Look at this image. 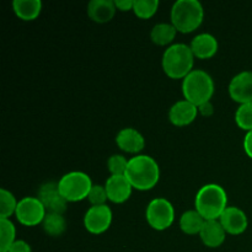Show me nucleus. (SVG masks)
<instances>
[{
	"mask_svg": "<svg viewBox=\"0 0 252 252\" xmlns=\"http://www.w3.org/2000/svg\"><path fill=\"white\" fill-rule=\"evenodd\" d=\"M182 94L185 100L198 107L211 101L214 95V80L211 74L202 69H193L182 80Z\"/></svg>",
	"mask_w": 252,
	"mask_h": 252,
	"instance_id": "39448f33",
	"label": "nucleus"
},
{
	"mask_svg": "<svg viewBox=\"0 0 252 252\" xmlns=\"http://www.w3.org/2000/svg\"><path fill=\"white\" fill-rule=\"evenodd\" d=\"M229 95L235 102H252V70H244L236 74L229 83Z\"/></svg>",
	"mask_w": 252,
	"mask_h": 252,
	"instance_id": "9b49d317",
	"label": "nucleus"
},
{
	"mask_svg": "<svg viewBox=\"0 0 252 252\" xmlns=\"http://www.w3.org/2000/svg\"><path fill=\"white\" fill-rule=\"evenodd\" d=\"M244 150H245L246 155L252 159V130L246 132L245 137H244Z\"/></svg>",
	"mask_w": 252,
	"mask_h": 252,
	"instance_id": "7c9ffc66",
	"label": "nucleus"
},
{
	"mask_svg": "<svg viewBox=\"0 0 252 252\" xmlns=\"http://www.w3.org/2000/svg\"><path fill=\"white\" fill-rule=\"evenodd\" d=\"M228 208V194L218 184H207L198 189L194 198V209L206 220H219Z\"/></svg>",
	"mask_w": 252,
	"mask_h": 252,
	"instance_id": "f03ea898",
	"label": "nucleus"
},
{
	"mask_svg": "<svg viewBox=\"0 0 252 252\" xmlns=\"http://www.w3.org/2000/svg\"><path fill=\"white\" fill-rule=\"evenodd\" d=\"M16 228L10 219H0V252H7L16 241Z\"/></svg>",
	"mask_w": 252,
	"mask_h": 252,
	"instance_id": "5701e85b",
	"label": "nucleus"
},
{
	"mask_svg": "<svg viewBox=\"0 0 252 252\" xmlns=\"http://www.w3.org/2000/svg\"><path fill=\"white\" fill-rule=\"evenodd\" d=\"M198 113H201L204 117H211L214 113V106L212 103V101H208V102H204L202 105L198 106Z\"/></svg>",
	"mask_w": 252,
	"mask_h": 252,
	"instance_id": "c756f323",
	"label": "nucleus"
},
{
	"mask_svg": "<svg viewBox=\"0 0 252 252\" xmlns=\"http://www.w3.org/2000/svg\"><path fill=\"white\" fill-rule=\"evenodd\" d=\"M194 58L189 44L174 43L162 53V70L169 78L184 80L193 70Z\"/></svg>",
	"mask_w": 252,
	"mask_h": 252,
	"instance_id": "7ed1b4c3",
	"label": "nucleus"
},
{
	"mask_svg": "<svg viewBox=\"0 0 252 252\" xmlns=\"http://www.w3.org/2000/svg\"><path fill=\"white\" fill-rule=\"evenodd\" d=\"M128 161L129 159L122 154H113L108 158L107 167L111 175L120 176V175H126L128 167Z\"/></svg>",
	"mask_w": 252,
	"mask_h": 252,
	"instance_id": "bb28decb",
	"label": "nucleus"
},
{
	"mask_svg": "<svg viewBox=\"0 0 252 252\" xmlns=\"http://www.w3.org/2000/svg\"><path fill=\"white\" fill-rule=\"evenodd\" d=\"M204 223H206V219L196 209L184 212L180 218V228L187 235H197V234L199 235Z\"/></svg>",
	"mask_w": 252,
	"mask_h": 252,
	"instance_id": "aec40b11",
	"label": "nucleus"
},
{
	"mask_svg": "<svg viewBox=\"0 0 252 252\" xmlns=\"http://www.w3.org/2000/svg\"><path fill=\"white\" fill-rule=\"evenodd\" d=\"M219 221L225 229L226 234L240 235L248 229L249 219L245 212L239 207H228L219 218Z\"/></svg>",
	"mask_w": 252,
	"mask_h": 252,
	"instance_id": "f8f14e48",
	"label": "nucleus"
},
{
	"mask_svg": "<svg viewBox=\"0 0 252 252\" xmlns=\"http://www.w3.org/2000/svg\"><path fill=\"white\" fill-rule=\"evenodd\" d=\"M159 0H134L133 12L139 19H150L159 9Z\"/></svg>",
	"mask_w": 252,
	"mask_h": 252,
	"instance_id": "393cba45",
	"label": "nucleus"
},
{
	"mask_svg": "<svg viewBox=\"0 0 252 252\" xmlns=\"http://www.w3.org/2000/svg\"><path fill=\"white\" fill-rule=\"evenodd\" d=\"M88 199L91 203V206H102V204H106V201L108 199V197L105 186L94 185L90 193H89Z\"/></svg>",
	"mask_w": 252,
	"mask_h": 252,
	"instance_id": "cd10ccee",
	"label": "nucleus"
},
{
	"mask_svg": "<svg viewBox=\"0 0 252 252\" xmlns=\"http://www.w3.org/2000/svg\"><path fill=\"white\" fill-rule=\"evenodd\" d=\"M19 201L12 194V192L7 189H0V219H10L12 214H15Z\"/></svg>",
	"mask_w": 252,
	"mask_h": 252,
	"instance_id": "b1692460",
	"label": "nucleus"
},
{
	"mask_svg": "<svg viewBox=\"0 0 252 252\" xmlns=\"http://www.w3.org/2000/svg\"><path fill=\"white\" fill-rule=\"evenodd\" d=\"M7 252H32V249L25 240H16Z\"/></svg>",
	"mask_w": 252,
	"mask_h": 252,
	"instance_id": "c85d7f7f",
	"label": "nucleus"
},
{
	"mask_svg": "<svg viewBox=\"0 0 252 252\" xmlns=\"http://www.w3.org/2000/svg\"><path fill=\"white\" fill-rule=\"evenodd\" d=\"M192 53L198 59H209L214 57L218 52L219 43L216 36L208 32H202L193 37L189 43Z\"/></svg>",
	"mask_w": 252,
	"mask_h": 252,
	"instance_id": "dca6fc26",
	"label": "nucleus"
},
{
	"mask_svg": "<svg viewBox=\"0 0 252 252\" xmlns=\"http://www.w3.org/2000/svg\"><path fill=\"white\" fill-rule=\"evenodd\" d=\"M116 7L121 11H128L132 10L133 11V5H134V0H115Z\"/></svg>",
	"mask_w": 252,
	"mask_h": 252,
	"instance_id": "2f4dec72",
	"label": "nucleus"
},
{
	"mask_svg": "<svg viewBox=\"0 0 252 252\" xmlns=\"http://www.w3.org/2000/svg\"><path fill=\"white\" fill-rule=\"evenodd\" d=\"M235 122L243 130H252V102L243 103L236 108Z\"/></svg>",
	"mask_w": 252,
	"mask_h": 252,
	"instance_id": "a878e982",
	"label": "nucleus"
},
{
	"mask_svg": "<svg viewBox=\"0 0 252 252\" xmlns=\"http://www.w3.org/2000/svg\"><path fill=\"white\" fill-rule=\"evenodd\" d=\"M12 9L19 19L24 21H32L41 14L42 1L41 0H14Z\"/></svg>",
	"mask_w": 252,
	"mask_h": 252,
	"instance_id": "6ab92c4d",
	"label": "nucleus"
},
{
	"mask_svg": "<svg viewBox=\"0 0 252 252\" xmlns=\"http://www.w3.org/2000/svg\"><path fill=\"white\" fill-rule=\"evenodd\" d=\"M112 209L107 204L91 206L84 216V226L89 233L98 235L108 230L112 224Z\"/></svg>",
	"mask_w": 252,
	"mask_h": 252,
	"instance_id": "1a4fd4ad",
	"label": "nucleus"
},
{
	"mask_svg": "<svg viewBox=\"0 0 252 252\" xmlns=\"http://www.w3.org/2000/svg\"><path fill=\"white\" fill-rule=\"evenodd\" d=\"M177 30L174 25L170 22H159V24L154 25L150 31V38L158 46H171L174 42L175 37H176Z\"/></svg>",
	"mask_w": 252,
	"mask_h": 252,
	"instance_id": "412c9836",
	"label": "nucleus"
},
{
	"mask_svg": "<svg viewBox=\"0 0 252 252\" xmlns=\"http://www.w3.org/2000/svg\"><path fill=\"white\" fill-rule=\"evenodd\" d=\"M116 143L121 150L129 154H139L145 147V139L142 133L135 128H123L116 137Z\"/></svg>",
	"mask_w": 252,
	"mask_h": 252,
	"instance_id": "2eb2a0df",
	"label": "nucleus"
},
{
	"mask_svg": "<svg viewBox=\"0 0 252 252\" xmlns=\"http://www.w3.org/2000/svg\"><path fill=\"white\" fill-rule=\"evenodd\" d=\"M94 184L91 177L83 171H70L59 179L58 187L68 202H79L88 198Z\"/></svg>",
	"mask_w": 252,
	"mask_h": 252,
	"instance_id": "423d86ee",
	"label": "nucleus"
},
{
	"mask_svg": "<svg viewBox=\"0 0 252 252\" xmlns=\"http://www.w3.org/2000/svg\"><path fill=\"white\" fill-rule=\"evenodd\" d=\"M105 189L107 192L108 201L117 204L128 201L133 191V186L128 181L126 175H120V176L111 175L106 181Z\"/></svg>",
	"mask_w": 252,
	"mask_h": 252,
	"instance_id": "ddd939ff",
	"label": "nucleus"
},
{
	"mask_svg": "<svg viewBox=\"0 0 252 252\" xmlns=\"http://www.w3.org/2000/svg\"><path fill=\"white\" fill-rule=\"evenodd\" d=\"M126 177L133 189L138 191H149L157 186L160 180L159 164L149 155H134L128 161Z\"/></svg>",
	"mask_w": 252,
	"mask_h": 252,
	"instance_id": "f257e3e1",
	"label": "nucleus"
},
{
	"mask_svg": "<svg viewBox=\"0 0 252 252\" xmlns=\"http://www.w3.org/2000/svg\"><path fill=\"white\" fill-rule=\"evenodd\" d=\"M42 226L47 235L61 236L66 230V220L63 214L47 213L42 221Z\"/></svg>",
	"mask_w": 252,
	"mask_h": 252,
	"instance_id": "4be33fe9",
	"label": "nucleus"
},
{
	"mask_svg": "<svg viewBox=\"0 0 252 252\" xmlns=\"http://www.w3.org/2000/svg\"><path fill=\"white\" fill-rule=\"evenodd\" d=\"M37 197L46 207L47 213L64 214V212L66 211L68 201L59 192L58 182L51 181L41 185Z\"/></svg>",
	"mask_w": 252,
	"mask_h": 252,
	"instance_id": "9d476101",
	"label": "nucleus"
},
{
	"mask_svg": "<svg viewBox=\"0 0 252 252\" xmlns=\"http://www.w3.org/2000/svg\"><path fill=\"white\" fill-rule=\"evenodd\" d=\"M198 115V107L187 100H179L170 107L169 120L176 127H185L193 122Z\"/></svg>",
	"mask_w": 252,
	"mask_h": 252,
	"instance_id": "4468645a",
	"label": "nucleus"
},
{
	"mask_svg": "<svg viewBox=\"0 0 252 252\" xmlns=\"http://www.w3.org/2000/svg\"><path fill=\"white\" fill-rule=\"evenodd\" d=\"M148 224L154 230L162 231L169 229L175 220V208L170 201L162 197L152 199L145 211Z\"/></svg>",
	"mask_w": 252,
	"mask_h": 252,
	"instance_id": "0eeeda50",
	"label": "nucleus"
},
{
	"mask_svg": "<svg viewBox=\"0 0 252 252\" xmlns=\"http://www.w3.org/2000/svg\"><path fill=\"white\" fill-rule=\"evenodd\" d=\"M199 238L207 248L217 249L225 241L226 231L219 220H206L199 233Z\"/></svg>",
	"mask_w": 252,
	"mask_h": 252,
	"instance_id": "f3484780",
	"label": "nucleus"
},
{
	"mask_svg": "<svg viewBox=\"0 0 252 252\" xmlns=\"http://www.w3.org/2000/svg\"><path fill=\"white\" fill-rule=\"evenodd\" d=\"M171 24L182 33L198 29L204 19L203 5L198 0H177L171 7Z\"/></svg>",
	"mask_w": 252,
	"mask_h": 252,
	"instance_id": "20e7f679",
	"label": "nucleus"
},
{
	"mask_svg": "<svg viewBox=\"0 0 252 252\" xmlns=\"http://www.w3.org/2000/svg\"><path fill=\"white\" fill-rule=\"evenodd\" d=\"M117 7L115 0H91L88 4V15L94 22L106 24L115 16Z\"/></svg>",
	"mask_w": 252,
	"mask_h": 252,
	"instance_id": "a211bd4d",
	"label": "nucleus"
},
{
	"mask_svg": "<svg viewBox=\"0 0 252 252\" xmlns=\"http://www.w3.org/2000/svg\"><path fill=\"white\" fill-rule=\"evenodd\" d=\"M47 214L46 207L38 197H24L17 204L15 217L25 226H36L42 224Z\"/></svg>",
	"mask_w": 252,
	"mask_h": 252,
	"instance_id": "6e6552de",
	"label": "nucleus"
}]
</instances>
